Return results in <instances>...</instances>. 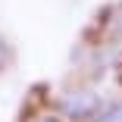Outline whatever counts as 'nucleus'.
Instances as JSON below:
<instances>
[{"label":"nucleus","instance_id":"2","mask_svg":"<svg viewBox=\"0 0 122 122\" xmlns=\"http://www.w3.org/2000/svg\"><path fill=\"white\" fill-rule=\"evenodd\" d=\"M91 122H122V100H103Z\"/></svg>","mask_w":122,"mask_h":122},{"label":"nucleus","instance_id":"3","mask_svg":"<svg viewBox=\"0 0 122 122\" xmlns=\"http://www.w3.org/2000/svg\"><path fill=\"white\" fill-rule=\"evenodd\" d=\"M10 63H13V47H10V41L3 35H0V72H3Z\"/></svg>","mask_w":122,"mask_h":122},{"label":"nucleus","instance_id":"1","mask_svg":"<svg viewBox=\"0 0 122 122\" xmlns=\"http://www.w3.org/2000/svg\"><path fill=\"white\" fill-rule=\"evenodd\" d=\"M100 107H103V97L94 88H75L60 97V116L69 122H91Z\"/></svg>","mask_w":122,"mask_h":122},{"label":"nucleus","instance_id":"4","mask_svg":"<svg viewBox=\"0 0 122 122\" xmlns=\"http://www.w3.org/2000/svg\"><path fill=\"white\" fill-rule=\"evenodd\" d=\"M38 122H66V119H63V116H41Z\"/></svg>","mask_w":122,"mask_h":122}]
</instances>
